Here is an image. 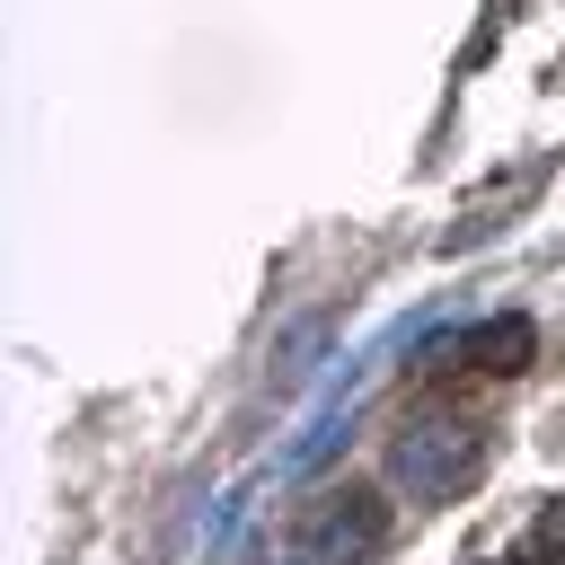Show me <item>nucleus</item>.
Masks as SVG:
<instances>
[{"instance_id": "nucleus-3", "label": "nucleus", "mask_w": 565, "mask_h": 565, "mask_svg": "<svg viewBox=\"0 0 565 565\" xmlns=\"http://www.w3.org/2000/svg\"><path fill=\"white\" fill-rule=\"evenodd\" d=\"M459 353H468V371H494V380H503V371H530L539 327H530V318H486V327H477Z\"/></svg>"}, {"instance_id": "nucleus-1", "label": "nucleus", "mask_w": 565, "mask_h": 565, "mask_svg": "<svg viewBox=\"0 0 565 565\" xmlns=\"http://www.w3.org/2000/svg\"><path fill=\"white\" fill-rule=\"evenodd\" d=\"M486 424L477 415H406L388 433V486L415 503H459L486 477Z\"/></svg>"}, {"instance_id": "nucleus-2", "label": "nucleus", "mask_w": 565, "mask_h": 565, "mask_svg": "<svg viewBox=\"0 0 565 565\" xmlns=\"http://www.w3.org/2000/svg\"><path fill=\"white\" fill-rule=\"evenodd\" d=\"M380 547H388V503L371 486H335L300 521V565H371Z\"/></svg>"}, {"instance_id": "nucleus-4", "label": "nucleus", "mask_w": 565, "mask_h": 565, "mask_svg": "<svg viewBox=\"0 0 565 565\" xmlns=\"http://www.w3.org/2000/svg\"><path fill=\"white\" fill-rule=\"evenodd\" d=\"M530 556H556V565H565V494H556V503L530 521Z\"/></svg>"}]
</instances>
